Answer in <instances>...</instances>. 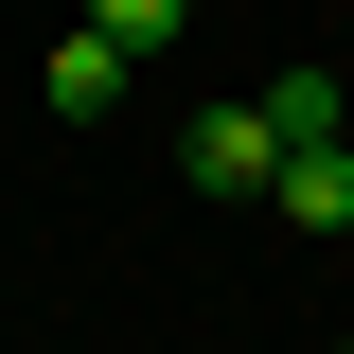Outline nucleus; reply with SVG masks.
I'll use <instances>...</instances> for the list:
<instances>
[{
	"instance_id": "obj_2",
	"label": "nucleus",
	"mask_w": 354,
	"mask_h": 354,
	"mask_svg": "<svg viewBox=\"0 0 354 354\" xmlns=\"http://www.w3.org/2000/svg\"><path fill=\"white\" fill-rule=\"evenodd\" d=\"M124 71H142L124 36H53V71H36V106H53V124H106V106H124Z\"/></svg>"
},
{
	"instance_id": "obj_5",
	"label": "nucleus",
	"mask_w": 354,
	"mask_h": 354,
	"mask_svg": "<svg viewBox=\"0 0 354 354\" xmlns=\"http://www.w3.org/2000/svg\"><path fill=\"white\" fill-rule=\"evenodd\" d=\"M177 18L195 0H88V36H124V53H177Z\"/></svg>"
},
{
	"instance_id": "obj_4",
	"label": "nucleus",
	"mask_w": 354,
	"mask_h": 354,
	"mask_svg": "<svg viewBox=\"0 0 354 354\" xmlns=\"http://www.w3.org/2000/svg\"><path fill=\"white\" fill-rule=\"evenodd\" d=\"M266 124H283V160H301V142H354L337 124V71H266Z\"/></svg>"
},
{
	"instance_id": "obj_1",
	"label": "nucleus",
	"mask_w": 354,
	"mask_h": 354,
	"mask_svg": "<svg viewBox=\"0 0 354 354\" xmlns=\"http://www.w3.org/2000/svg\"><path fill=\"white\" fill-rule=\"evenodd\" d=\"M177 177H195V195H283V124H266V88L195 106V124H177Z\"/></svg>"
},
{
	"instance_id": "obj_6",
	"label": "nucleus",
	"mask_w": 354,
	"mask_h": 354,
	"mask_svg": "<svg viewBox=\"0 0 354 354\" xmlns=\"http://www.w3.org/2000/svg\"><path fill=\"white\" fill-rule=\"evenodd\" d=\"M337 354H354V337H337Z\"/></svg>"
},
{
	"instance_id": "obj_3",
	"label": "nucleus",
	"mask_w": 354,
	"mask_h": 354,
	"mask_svg": "<svg viewBox=\"0 0 354 354\" xmlns=\"http://www.w3.org/2000/svg\"><path fill=\"white\" fill-rule=\"evenodd\" d=\"M266 213L301 230V248H337V230H354V142H301V160H283V195H266Z\"/></svg>"
}]
</instances>
